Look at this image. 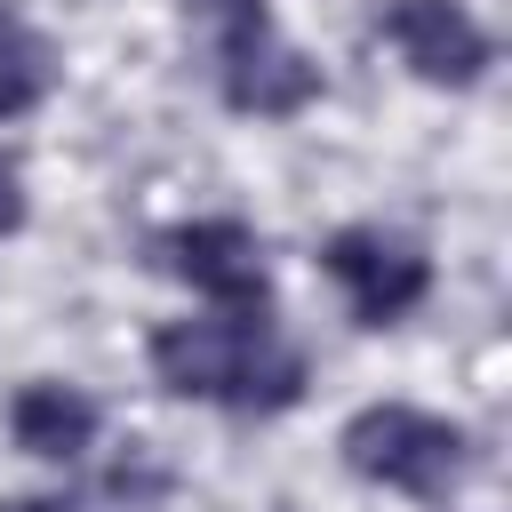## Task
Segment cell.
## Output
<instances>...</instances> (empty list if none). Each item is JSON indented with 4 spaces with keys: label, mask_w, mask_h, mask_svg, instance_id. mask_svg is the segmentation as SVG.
<instances>
[{
    "label": "cell",
    "mask_w": 512,
    "mask_h": 512,
    "mask_svg": "<svg viewBox=\"0 0 512 512\" xmlns=\"http://www.w3.org/2000/svg\"><path fill=\"white\" fill-rule=\"evenodd\" d=\"M160 392L232 408V416H280L304 400L312 368L304 352L264 320V312H200V320H160L144 344Z\"/></svg>",
    "instance_id": "obj_1"
},
{
    "label": "cell",
    "mask_w": 512,
    "mask_h": 512,
    "mask_svg": "<svg viewBox=\"0 0 512 512\" xmlns=\"http://www.w3.org/2000/svg\"><path fill=\"white\" fill-rule=\"evenodd\" d=\"M184 32L208 48L216 96L248 120H296L320 104V64L272 24V0H184Z\"/></svg>",
    "instance_id": "obj_2"
},
{
    "label": "cell",
    "mask_w": 512,
    "mask_h": 512,
    "mask_svg": "<svg viewBox=\"0 0 512 512\" xmlns=\"http://www.w3.org/2000/svg\"><path fill=\"white\" fill-rule=\"evenodd\" d=\"M344 472H360L368 488H392V496H448L464 480V424L432 416V408H408V400H368L344 432Z\"/></svg>",
    "instance_id": "obj_3"
},
{
    "label": "cell",
    "mask_w": 512,
    "mask_h": 512,
    "mask_svg": "<svg viewBox=\"0 0 512 512\" xmlns=\"http://www.w3.org/2000/svg\"><path fill=\"white\" fill-rule=\"evenodd\" d=\"M320 272L344 288V304H352L360 328H392V320H408L432 296V256L408 232H384V224L328 232L320 240Z\"/></svg>",
    "instance_id": "obj_4"
},
{
    "label": "cell",
    "mask_w": 512,
    "mask_h": 512,
    "mask_svg": "<svg viewBox=\"0 0 512 512\" xmlns=\"http://www.w3.org/2000/svg\"><path fill=\"white\" fill-rule=\"evenodd\" d=\"M160 272H176L192 296H208L216 312H264L272 296V272H264V240L240 224V216H192V224H168L152 240Z\"/></svg>",
    "instance_id": "obj_5"
},
{
    "label": "cell",
    "mask_w": 512,
    "mask_h": 512,
    "mask_svg": "<svg viewBox=\"0 0 512 512\" xmlns=\"http://www.w3.org/2000/svg\"><path fill=\"white\" fill-rule=\"evenodd\" d=\"M376 32L392 40V56L424 88H472L496 64V40H488V24L464 0H384L376 8Z\"/></svg>",
    "instance_id": "obj_6"
},
{
    "label": "cell",
    "mask_w": 512,
    "mask_h": 512,
    "mask_svg": "<svg viewBox=\"0 0 512 512\" xmlns=\"http://www.w3.org/2000/svg\"><path fill=\"white\" fill-rule=\"evenodd\" d=\"M96 432H104V408H96L80 384H64V376H32V384H16V400H8V440H16L32 464H80V456L96 448Z\"/></svg>",
    "instance_id": "obj_7"
},
{
    "label": "cell",
    "mask_w": 512,
    "mask_h": 512,
    "mask_svg": "<svg viewBox=\"0 0 512 512\" xmlns=\"http://www.w3.org/2000/svg\"><path fill=\"white\" fill-rule=\"evenodd\" d=\"M48 88H56V48L0 0V120H24V112H40L48 104Z\"/></svg>",
    "instance_id": "obj_8"
},
{
    "label": "cell",
    "mask_w": 512,
    "mask_h": 512,
    "mask_svg": "<svg viewBox=\"0 0 512 512\" xmlns=\"http://www.w3.org/2000/svg\"><path fill=\"white\" fill-rule=\"evenodd\" d=\"M160 496H168V472L128 456V464H112L104 480H88L72 496H24V504H0V512H152Z\"/></svg>",
    "instance_id": "obj_9"
},
{
    "label": "cell",
    "mask_w": 512,
    "mask_h": 512,
    "mask_svg": "<svg viewBox=\"0 0 512 512\" xmlns=\"http://www.w3.org/2000/svg\"><path fill=\"white\" fill-rule=\"evenodd\" d=\"M24 208H32V200H24V176H16V160L0 152V240L24 232Z\"/></svg>",
    "instance_id": "obj_10"
}]
</instances>
